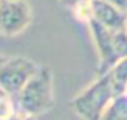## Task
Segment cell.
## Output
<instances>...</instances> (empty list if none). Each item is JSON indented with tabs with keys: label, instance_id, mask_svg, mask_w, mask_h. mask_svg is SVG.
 Listing matches in <instances>:
<instances>
[{
	"label": "cell",
	"instance_id": "obj_4",
	"mask_svg": "<svg viewBox=\"0 0 127 120\" xmlns=\"http://www.w3.org/2000/svg\"><path fill=\"white\" fill-rule=\"evenodd\" d=\"M32 11L26 0H0V32L18 35L31 24Z\"/></svg>",
	"mask_w": 127,
	"mask_h": 120
},
{
	"label": "cell",
	"instance_id": "obj_14",
	"mask_svg": "<svg viewBox=\"0 0 127 120\" xmlns=\"http://www.w3.org/2000/svg\"><path fill=\"white\" fill-rule=\"evenodd\" d=\"M6 59H8V58H6V56H3L2 53H0V67H2V66L5 64V61H6Z\"/></svg>",
	"mask_w": 127,
	"mask_h": 120
},
{
	"label": "cell",
	"instance_id": "obj_18",
	"mask_svg": "<svg viewBox=\"0 0 127 120\" xmlns=\"http://www.w3.org/2000/svg\"><path fill=\"white\" fill-rule=\"evenodd\" d=\"M0 120H2V119H0Z\"/></svg>",
	"mask_w": 127,
	"mask_h": 120
},
{
	"label": "cell",
	"instance_id": "obj_7",
	"mask_svg": "<svg viewBox=\"0 0 127 120\" xmlns=\"http://www.w3.org/2000/svg\"><path fill=\"white\" fill-rule=\"evenodd\" d=\"M101 120H127V96L122 93L109 104Z\"/></svg>",
	"mask_w": 127,
	"mask_h": 120
},
{
	"label": "cell",
	"instance_id": "obj_16",
	"mask_svg": "<svg viewBox=\"0 0 127 120\" xmlns=\"http://www.w3.org/2000/svg\"><path fill=\"white\" fill-rule=\"evenodd\" d=\"M90 2H95V0H90Z\"/></svg>",
	"mask_w": 127,
	"mask_h": 120
},
{
	"label": "cell",
	"instance_id": "obj_13",
	"mask_svg": "<svg viewBox=\"0 0 127 120\" xmlns=\"http://www.w3.org/2000/svg\"><path fill=\"white\" fill-rule=\"evenodd\" d=\"M8 98H11V96H10L8 93H6L5 90H3L2 86H0V102H3V101H5V99H8Z\"/></svg>",
	"mask_w": 127,
	"mask_h": 120
},
{
	"label": "cell",
	"instance_id": "obj_3",
	"mask_svg": "<svg viewBox=\"0 0 127 120\" xmlns=\"http://www.w3.org/2000/svg\"><path fill=\"white\" fill-rule=\"evenodd\" d=\"M39 69L40 66L28 58H8L0 67V86L10 96H16L24 88L26 83L37 74Z\"/></svg>",
	"mask_w": 127,
	"mask_h": 120
},
{
	"label": "cell",
	"instance_id": "obj_1",
	"mask_svg": "<svg viewBox=\"0 0 127 120\" xmlns=\"http://www.w3.org/2000/svg\"><path fill=\"white\" fill-rule=\"evenodd\" d=\"M119 95L122 93L114 85L109 72H106L74 96L71 107L82 120H101L105 111Z\"/></svg>",
	"mask_w": 127,
	"mask_h": 120
},
{
	"label": "cell",
	"instance_id": "obj_11",
	"mask_svg": "<svg viewBox=\"0 0 127 120\" xmlns=\"http://www.w3.org/2000/svg\"><path fill=\"white\" fill-rule=\"evenodd\" d=\"M2 120H32V119L26 117V115L21 114V112H15V114L8 115V117H5V119H2Z\"/></svg>",
	"mask_w": 127,
	"mask_h": 120
},
{
	"label": "cell",
	"instance_id": "obj_9",
	"mask_svg": "<svg viewBox=\"0 0 127 120\" xmlns=\"http://www.w3.org/2000/svg\"><path fill=\"white\" fill-rule=\"evenodd\" d=\"M72 11H74L76 18H77L79 21H84V22H87V24H89V22L92 21V18H93L92 2H90V0H84V2L79 3V5L76 6Z\"/></svg>",
	"mask_w": 127,
	"mask_h": 120
},
{
	"label": "cell",
	"instance_id": "obj_8",
	"mask_svg": "<svg viewBox=\"0 0 127 120\" xmlns=\"http://www.w3.org/2000/svg\"><path fill=\"white\" fill-rule=\"evenodd\" d=\"M109 75H111L114 85L118 86V90L121 93H124L126 86H127V58H122L116 66H113L109 69Z\"/></svg>",
	"mask_w": 127,
	"mask_h": 120
},
{
	"label": "cell",
	"instance_id": "obj_17",
	"mask_svg": "<svg viewBox=\"0 0 127 120\" xmlns=\"http://www.w3.org/2000/svg\"><path fill=\"white\" fill-rule=\"evenodd\" d=\"M126 31H127V26H126Z\"/></svg>",
	"mask_w": 127,
	"mask_h": 120
},
{
	"label": "cell",
	"instance_id": "obj_12",
	"mask_svg": "<svg viewBox=\"0 0 127 120\" xmlns=\"http://www.w3.org/2000/svg\"><path fill=\"white\" fill-rule=\"evenodd\" d=\"M60 2H61V5H64V6H68V8L74 10L79 3H82L84 0H60Z\"/></svg>",
	"mask_w": 127,
	"mask_h": 120
},
{
	"label": "cell",
	"instance_id": "obj_6",
	"mask_svg": "<svg viewBox=\"0 0 127 120\" xmlns=\"http://www.w3.org/2000/svg\"><path fill=\"white\" fill-rule=\"evenodd\" d=\"M92 11L93 18L96 22H100L101 26H105L106 29L113 32L124 31L127 26V15L126 11L113 6L106 0H95L92 2Z\"/></svg>",
	"mask_w": 127,
	"mask_h": 120
},
{
	"label": "cell",
	"instance_id": "obj_10",
	"mask_svg": "<svg viewBox=\"0 0 127 120\" xmlns=\"http://www.w3.org/2000/svg\"><path fill=\"white\" fill-rule=\"evenodd\" d=\"M106 2H109L113 6H116V8L127 13V0H106Z\"/></svg>",
	"mask_w": 127,
	"mask_h": 120
},
{
	"label": "cell",
	"instance_id": "obj_15",
	"mask_svg": "<svg viewBox=\"0 0 127 120\" xmlns=\"http://www.w3.org/2000/svg\"><path fill=\"white\" fill-rule=\"evenodd\" d=\"M124 95L127 96V86H126V90H124Z\"/></svg>",
	"mask_w": 127,
	"mask_h": 120
},
{
	"label": "cell",
	"instance_id": "obj_5",
	"mask_svg": "<svg viewBox=\"0 0 127 120\" xmlns=\"http://www.w3.org/2000/svg\"><path fill=\"white\" fill-rule=\"evenodd\" d=\"M89 29L93 37V43L96 46L98 58H100L98 75L106 74L113 66H116L121 61V58L118 55V50H116V43H114V32L106 29L100 22H96L95 19H92L89 22Z\"/></svg>",
	"mask_w": 127,
	"mask_h": 120
},
{
	"label": "cell",
	"instance_id": "obj_2",
	"mask_svg": "<svg viewBox=\"0 0 127 120\" xmlns=\"http://www.w3.org/2000/svg\"><path fill=\"white\" fill-rule=\"evenodd\" d=\"M15 98L16 111L29 119H35L53 107V77L47 67H40Z\"/></svg>",
	"mask_w": 127,
	"mask_h": 120
}]
</instances>
